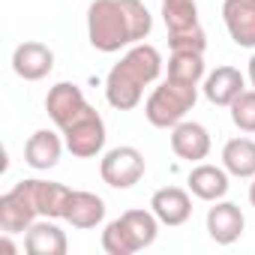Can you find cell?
I'll return each instance as SVG.
<instances>
[{
    "label": "cell",
    "instance_id": "cell-1",
    "mask_svg": "<svg viewBox=\"0 0 255 255\" xmlns=\"http://www.w3.org/2000/svg\"><path fill=\"white\" fill-rule=\"evenodd\" d=\"M150 30L153 18L141 0H93L87 6V39L102 54L138 45Z\"/></svg>",
    "mask_w": 255,
    "mask_h": 255
},
{
    "label": "cell",
    "instance_id": "cell-2",
    "mask_svg": "<svg viewBox=\"0 0 255 255\" xmlns=\"http://www.w3.org/2000/svg\"><path fill=\"white\" fill-rule=\"evenodd\" d=\"M162 72V54L147 45V42H138V45H129L120 57V63L111 66L108 78H105V99L111 108L117 111H132L141 96H144V87L153 84Z\"/></svg>",
    "mask_w": 255,
    "mask_h": 255
},
{
    "label": "cell",
    "instance_id": "cell-3",
    "mask_svg": "<svg viewBox=\"0 0 255 255\" xmlns=\"http://www.w3.org/2000/svg\"><path fill=\"white\" fill-rule=\"evenodd\" d=\"M198 102V87L195 84H183L174 78H165L159 87H153V93L144 102V117L156 129H171L180 120H186V114L195 108Z\"/></svg>",
    "mask_w": 255,
    "mask_h": 255
},
{
    "label": "cell",
    "instance_id": "cell-4",
    "mask_svg": "<svg viewBox=\"0 0 255 255\" xmlns=\"http://www.w3.org/2000/svg\"><path fill=\"white\" fill-rule=\"evenodd\" d=\"M60 135H63L66 150H69L72 156H78V159H93V156H99L102 147H105V120H102V114H99L93 105H87V111H81V114L66 126V129H60Z\"/></svg>",
    "mask_w": 255,
    "mask_h": 255
},
{
    "label": "cell",
    "instance_id": "cell-5",
    "mask_svg": "<svg viewBox=\"0 0 255 255\" xmlns=\"http://www.w3.org/2000/svg\"><path fill=\"white\" fill-rule=\"evenodd\" d=\"M147 171V162H144V153L132 144H120V147H111L102 162H99V174H102V183H108L111 189H132Z\"/></svg>",
    "mask_w": 255,
    "mask_h": 255
},
{
    "label": "cell",
    "instance_id": "cell-6",
    "mask_svg": "<svg viewBox=\"0 0 255 255\" xmlns=\"http://www.w3.org/2000/svg\"><path fill=\"white\" fill-rule=\"evenodd\" d=\"M36 219L39 213L30 198L27 180H18L9 192L0 195V231L3 234H24Z\"/></svg>",
    "mask_w": 255,
    "mask_h": 255
},
{
    "label": "cell",
    "instance_id": "cell-7",
    "mask_svg": "<svg viewBox=\"0 0 255 255\" xmlns=\"http://www.w3.org/2000/svg\"><path fill=\"white\" fill-rule=\"evenodd\" d=\"M12 69L24 81H42L54 69V51L45 42L27 39V42L15 45V51H12Z\"/></svg>",
    "mask_w": 255,
    "mask_h": 255
},
{
    "label": "cell",
    "instance_id": "cell-8",
    "mask_svg": "<svg viewBox=\"0 0 255 255\" xmlns=\"http://www.w3.org/2000/svg\"><path fill=\"white\" fill-rule=\"evenodd\" d=\"M45 111H48V117L54 120L57 129H66V126H69L81 111H87V99H84V93H81L78 84L60 81V84H54V87L48 90V96H45Z\"/></svg>",
    "mask_w": 255,
    "mask_h": 255
},
{
    "label": "cell",
    "instance_id": "cell-9",
    "mask_svg": "<svg viewBox=\"0 0 255 255\" xmlns=\"http://www.w3.org/2000/svg\"><path fill=\"white\" fill-rule=\"evenodd\" d=\"M246 228V216L234 201H213V207L207 210V234L213 243L219 246H231L234 240H240Z\"/></svg>",
    "mask_w": 255,
    "mask_h": 255
},
{
    "label": "cell",
    "instance_id": "cell-10",
    "mask_svg": "<svg viewBox=\"0 0 255 255\" xmlns=\"http://www.w3.org/2000/svg\"><path fill=\"white\" fill-rule=\"evenodd\" d=\"M222 21L234 45L255 48V0H222Z\"/></svg>",
    "mask_w": 255,
    "mask_h": 255
},
{
    "label": "cell",
    "instance_id": "cell-11",
    "mask_svg": "<svg viewBox=\"0 0 255 255\" xmlns=\"http://www.w3.org/2000/svg\"><path fill=\"white\" fill-rule=\"evenodd\" d=\"M171 150L186 162H201L210 153V132L195 120H180L171 126Z\"/></svg>",
    "mask_w": 255,
    "mask_h": 255
},
{
    "label": "cell",
    "instance_id": "cell-12",
    "mask_svg": "<svg viewBox=\"0 0 255 255\" xmlns=\"http://www.w3.org/2000/svg\"><path fill=\"white\" fill-rule=\"evenodd\" d=\"M204 99L222 108H231V102L246 90V75L234 66H216L210 75H204Z\"/></svg>",
    "mask_w": 255,
    "mask_h": 255
},
{
    "label": "cell",
    "instance_id": "cell-13",
    "mask_svg": "<svg viewBox=\"0 0 255 255\" xmlns=\"http://www.w3.org/2000/svg\"><path fill=\"white\" fill-rule=\"evenodd\" d=\"M150 210L156 213V219H159L162 225L177 228V225L189 222V216H192V198H189V192L180 189V186H162V189L153 192Z\"/></svg>",
    "mask_w": 255,
    "mask_h": 255
},
{
    "label": "cell",
    "instance_id": "cell-14",
    "mask_svg": "<svg viewBox=\"0 0 255 255\" xmlns=\"http://www.w3.org/2000/svg\"><path fill=\"white\" fill-rule=\"evenodd\" d=\"M63 147H66V141L54 129H36L24 144V162L36 171H48L60 162Z\"/></svg>",
    "mask_w": 255,
    "mask_h": 255
},
{
    "label": "cell",
    "instance_id": "cell-15",
    "mask_svg": "<svg viewBox=\"0 0 255 255\" xmlns=\"http://www.w3.org/2000/svg\"><path fill=\"white\" fill-rule=\"evenodd\" d=\"M24 249H27L30 255H66V249H69L66 231H63L54 219L42 216V219H36V222L27 228V234H24Z\"/></svg>",
    "mask_w": 255,
    "mask_h": 255
},
{
    "label": "cell",
    "instance_id": "cell-16",
    "mask_svg": "<svg viewBox=\"0 0 255 255\" xmlns=\"http://www.w3.org/2000/svg\"><path fill=\"white\" fill-rule=\"evenodd\" d=\"M228 171L222 168V165H210V162H198L192 171H189V192L195 195V198H201V201H219V198H225L228 195Z\"/></svg>",
    "mask_w": 255,
    "mask_h": 255
},
{
    "label": "cell",
    "instance_id": "cell-17",
    "mask_svg": "<svg viewBox=\"0 0 255 255\" xmlns=\"http://www.w3.org/2000/svg\"><path fill=\"white\" fill-rule=\"evenodd\" d=\"M27 189H30V198H33L39 216L66 219V204H69V195H72L69 186L54 183V180H36L33 177V180H27Z\"/></svg>",
    "mask_w": 255,
    "mask_h": 255
},
{
    "label": "cell",
    "instance_id": "cell-18",
    "mask_svg": "<svg viewBox=\"0 0 255 255\" xmlns=\"http://www.w3.org/2000/svg\"><path fill=\"white\" fill-rule=\"evenodd\" d=\"M105 219V201L96 192L72 189L69 204H66V222L72 228H96Z\"/></svg>",
    "mask_w": 255,
    "mask_h": 255
},
{
    "label": "cell",
    "instance_id": "cell-19",
    "mask_svg": "<svg viewBox=\"0 0 255 255\" xmlns=\"http://www.w3.org/2000/svg\"><path fill=\"white\" fill-rule=\"evenodd\" d=\"M222 168L231 177L252 180L255 177V141L246 138V135L225 141V147H222Z\"/></svg>",
    "mask_w": 255,
    "mask_h": 255
},
{
    "label": "cell",
    "instance_id": "cell-20",
    "mask_svg": "<svg viewBox=\"0 0 255 255\" xmlns=\"http://www.w3.org/2000/svg\"><path fill=\"white\" fill-rule=\"evenodd\" d=\"M120 222H123L126 234H129V243H132L135 252L153 246L156 234H159V225H162L153 210H126V213H120Z\"/></svg>",
    "mask_w": 255,
    "mask_h": 255
},
{
    "label": "cell",
    "instance_id": "cell-21",
    "mask_svg": "<svg viewBox=\"0 0 255 255\" xmlns=\"http://www.w3.org/2000/svg\"><path fill=\"white\" fill-rule=\"evenodd\" d=\"M168 78L201 87V81H204V54L171 51V57H168Z\"/></svg>",
    "mask_w": 255,
    "mask_h": 255
},
{
    "label": "cell",
    "instance_id": "cell-22",
    "mask_svg": "<svg viewBox=\"0 0 255 255\" xmlns=\"http://www.w3.org/2000/svg\"><path fill=\"white\" fill-rule=\"evenodd\" d=\"M162 21L168 33L198 27V3L195 0H162Z\"/></svg>",
    "mask_w": 255,
    "mask_h": 255
},
{
    "label": "cell",
    "instance_id": "cell-23",
    "mask_svg": "<svg viewBox=\"0 0 255 255\" xmlns=\"http://www.w3.org/2000/svg\"><path fill=\"white\" fill-rule=\"evenodd\" d=\"M231 123L240 132H255V87L243 90L231 102Z\"/></svg>",
    "mask_w": 255,
    "mask_h": 255
},
{
    "label": "cell",
    "instance_id": "cell-24",
    "mask_svg": "<svg viewBox=\"0 0 255 255\" xmlns=\"http://www.w3.org/2000/svg\"><path fill=\"white\" fill-rule=\"evenodd\" d=\"M102 249H105L108 255H135V249H132V243H129V234H126L120 216L105 225V231H102Z\"/></svg>",
    "mask_w": 255,
    "mask_h": 255
},
{
    "label": "cell",
    "instance_id": "cell-25",
    "mask_svg": "<svg viewBox=\"0 0 255 255\" xmlns=\"http://www.w3.org/2000/svg\"><path fill=\"white\" fill-rule=\"evenodd\" d=\"M168 48L171 51H195V54H204L207 48V33L198 27L192 30H180V33H168Z\"/></svg>",
    "mask_w": 255,
    "mask_h": 255
},
{
    "label": "cell",
    "instance_id": "cell-26",
    "mask_svg": "<svg viewBox=\"0 0 255 255\" xmlns=\"http://www.w3.org/2000/svg\"><path fill=\"white\" fill-rule=\"evenodd\" d=\"M246 75H249V84L255 87V54L249 57V72H246Z\"/></svg>",
    "mask_w": 255,
    "mask_h": 255
},
{
    "label": "cell",
    "instance_id": "cell-27",
    "mask_svg": "<svg viewBox=\"0 0 255 255\" xmlns=\"http://www.w3.org/2000/svg\"><path fill=\"white\" fill-rule=\"evenodd\" d=\"M249 204L255 207V177H252V183H249Z\"/></svg>",
    "mask_w": 255,
    "mask_h": 255
}]
</instances>
